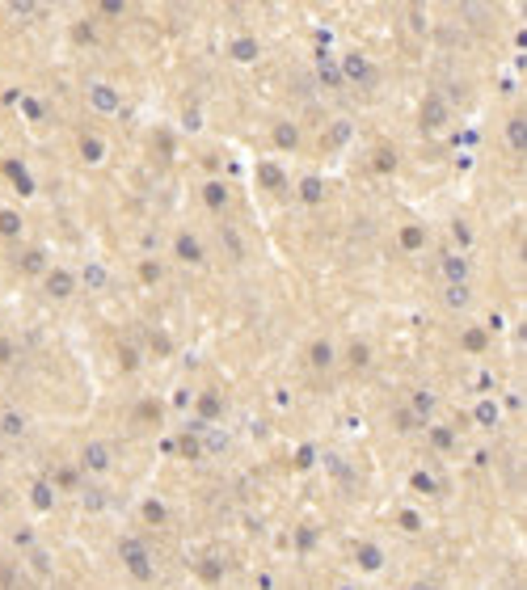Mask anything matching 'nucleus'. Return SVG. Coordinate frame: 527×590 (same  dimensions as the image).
Listing matches in <instances>:
<instances>
[{
  "label": "nucleus",
  "instance_id": "f257e3e1",
  "mask_svg": "<svg viewBox=\"0 0 527 590\" xmlns=\"http://www.w3.org/2000/svg\"><path fill=\"white\" fill-rule=\"evenodd\" d=\"M119 561L127 565V573H131L135 582H152V573H156L148 544H144V540H135V535H123V540H119Z\"/></svg>",
  "mask_w": 527,
  "mask_h": 590
},
{
  "label": "nucleus",
  "instance_id": "c03bdc74",
  "mask_svg": "<svg viewBox=\"0 0 527 590\" xmlns=\"http://www.w3.org/2000/svg\"><path fill=\"white\" fill-rule=\"evenodd\" d=\"M97 13H105V17H119V13H123V5H119V0H101V5H97Z\"/></svg>",
  "mask_w": 527,
  "mask_h": 590
},
{
  "label": "nucleus",
  "instance_id": "f3484780",
  "mask_svg": "<svg viewBox=\"0 0 527 590\" xmlns=\"http://www.w3.org/2000/svg\"><path fill=\"white\" fill-rule=\"evenodd\" d=\"M308 363H312L316 371H329V367L338 363V358H334V346H329L325 338H316V342L308 346Z\"/></svg>",
  "mask_w": 527,
  "mask_h": 590
},
{
  "label": "nucleus",
  "instance_id": "6ab92c4d",
  "mask_svg": "<svg viewBox=\"0 0 527 590\" xmlns=\"http://www.w3.org/2000/svg\"><path fill=\"white\" fill-rule=\"evenodd\" d=\"M397 165H401V160H397V148H392V144H380V148L372 152V169H376V173H397Z\"/></svg>",
  "mask_w": 527,
  "mask_h": 590
},
{
  "label": "nucleus",
  "instance_id": "0eeeda50",
  "mask_svg": "<svg viewBox=\"0 0 527 590\" xmlns=\"http://www.w3.org/2000/svg\"><path fill=\"white\" fill-rule=\"evenodd\" d=\"M354 565L363 569V573H380L384 569V548L380 544H354Z\"/></svg>",
  "mask_w": 527,
  "mask_h": 590
},
{
  "label": "nucleus",
  "instance_id": "7ed1b4c3",
  "mask_svg": "<svg viewBox=\"0 0 527 590\" xmlns=\"http://www.w3.org/2000/svg\"><path fill=\"white\" fill-rule=\"evenodd\" d=\"M42 291L51 295V300H72L76 291H80V283H76V270H68V266H46V275H42Z\"/></svg>",
  "mask_w": 527,
  "mask_h": 590
},
{
  "label": "nucleus",
  "instance_id": "8fccbe9b",
  "mask_svg": "<svg viewBox=\"0 0 527 590\" xmlns=\"http://www.w3.org/2000/svg\"><path fill=\"white\" fill-rule=\"evenodd\" d=\"M220 573H224L220 565H202V578H207V582H220Z\"/></svg>",
  "mask_w": 527,
  "mask_h": 590
},
{
  "label": "nucleus",
  "instance_id": "393cba45",
  "mask_svg": "<svg viewBox=\"0 0 527 590\" xmlns=\"http://www.w3.org/2000/svg\"><path fill=\"white\" fill-rule=\"evenodd\" d=\"M135 275H139V283H144V287H152V283H161V279H165V266L156 261V257H144V261L135 266Z\"/></svg>",
  "mask_w": 527,
  "mask_h": 590
},
{
  "label": "nucleus",
  "instance_id": "37998d69",
  "mask_svg": "<svg viewBox=\"0 0 527 590\" xmlns=\"http://www.w3.org/2000/svg\"><path fill=\"white\" fill-rule=\"evenodd\" d=\"M312 540H316V527H300V531H295V548H300V553H308Z\"/></svg>",
  "mask_w": 527,
  "mask_h": 590
},
{
  "label": "nucleus",
  "instance_id": "4c0bfd02",
  "mask_svg": "<svg viewBox=\"0 0 527 590\" xmlns=\"http://www.w3.org/2000/svg\"><path fill=\"white\" fill-rule=\"evenodd\" d=\"M316 64H321V85H325V89H338V85H342V72H338V68H334L325 55L316 60Z\"/></svg>",
  "mask_w": 527,
  "mask_h": 590
},
{
  "label": "nucleus",
  "instance_id": "b1692460",
  "mask_svg": "<svg viewBox=\"0 0 527 590\" xmlns=\"http://www.w3.org/2000/svg\"><path fill=\"white\" fill-rule=\"evenodd\" d=\"M139 514H144V523H152V527H161V523H169V506H165L161 498H148V502L139 506Z\"/></svg>",
  "mask_w": 527,
  "mask_h": 590
},
{
  "label": "nucleus",
  "instance_id": "ea45409f",
  "mask_svg": "<svg viewBox=\"0 0 527 590\" xmlns=\"http://www.w3.org/2000/svg\"><path fill=\"white\" fill-rule=\"evenodd\" d=\"M472 417H477L481 426H494V422H498V405H494V401H481V405H477V413H472Z\"/></svg>",
  "mask_w": 527,
  "mask_h": 590
},
{
  "label": "nucleus",
  "instance_id": "a211bd4d",
  "mask_svg": "<svg viewBox=\"0 0 527 590\" xmlns=\"http://www.w3.org/2000/svg\"><path fill=\"white\" fill-rule=\"evenodd\" d=\"M89 101L97 105L101 114H114V110H119V93H114L110 85H93V89H89Z\"/></svg>",
  "mask_w": 527,
  "mask_h": 590
},
{
  "label": "nucleus",
  "instance_id": "6e6552de",
  "mask_svg": "<svg viewBox=\"0 0 527 590\" xmlns=\"http://www.w3.org/2000/svg\"><path fill=\"white\" fill-rule=\"evenodd\" d=\"M131 422H135V426H148V431H152V426H161V422H165V405L148 397V401H139V405L131 409Z\"/></svg>",
  "mask_w": 527,
  "mask_h": 590
},
{
  "label": "nucleus",
  "instance_id": "2eb2a0df",
  "mask_svg": "<svg viewBox=\"0 0 527 590\" xmlns=\"http://www.w3.org/2000/svg\"><path fill=\"white\" fill-rule=\"evenodd\" d=\"M270 139H275V148H283V152H295V148H300V127L283 119V123H275Z\"/></svg>",
  "mask_w": 527,
  "mask_h": 590
},
{
  "label": "nucleus",
  "instance_id": "412c9836",
  "mask_svg": "<svg viewBox=\"0 0 527 590\" xmlns=\"http://www.w3.org/2000/svg\"><path fill=\"white\" fill-rule=\"evenodd\" d=\"M443 279L447 283H468V261L460 253H447L443 257Z\"/></svg>",
  "mask_w": 527,
  "mask_h": 590
},
{
  "label": "nucleus",
  "instance_id": "473e14b6",
  "mask_svg": "<svg viewBox=\"0 0 527 590\" xmlns=\"http://www.w3.org/2000/svg\"><path fill=\"white\" fill-rule=\"evenodd\" d=\"M300 198H304L308 207H316V202H321V198H325V186H321V177H304V182H300Z\"/></svg>",
  "mask_w": 527,
  "mask_h": 590
},
{
  "label": "nucleus",
  "instance_id": "f03ea898",
  "mask_svg": "<svg viewBox=\"0 0 527 590\" xmlns=\"http://www.w3.org/2000/svg\"><path fill=\"white\" fill-rule=\"evenodd\" d=\"M338 72H342V80H350V85H363V89H372L376 80H380V72H376V64L363 55V51H350V55H342V64H338Z\"/></svg>",
  "mask_w": 527,
  "mask_h": 590
},
{
  "label": "nucleus",
  "instance_id": "e433bc0d",
  "mask_svg": "<svg viewBox=\"0 0 527 590\" xmlns=\"http://www.w3.org/2000/svg\"><path fill=\"white\" fill-rule=\"evenodd\" d=\"M409 409H413L422 422H426V417H431V409H435V397H431V392H417V397L409 401Z\"/></svg>",
  "mask_w": 527,
  "mask_h": 590
},
{
  "label": "nucleus",
  "instance_id": "ddd939ff",
  "mask_svg": "<svg viewBox=\"0 0 527 590\" xmlns=\"http://www.w3.org/2000/svg\"><path fill=\"white\" fill-rule=\"evenodd\" d=\"M257 182L266 190H287V173H283V165H275V160H261L257 165Z\"/></svg>",
  "mask_w": 527,
  "mask_h": 590
},
{
  "label": "nucleus",
  "instance_id": "4be33fe9",
  "mask_svg": "<svg viewBox=\"0 0 527 590\" xmlns=\"http://www.w3.org/2000/svg\"><path fill=\"white\" fill-rule=\"evenodd\" d=\"M220 413H224L220 392H202V397H198V426H207L211 417H220Z\"/></svg>",
  "mask_w": 527,
  "mask_h": 590
},
{
  "label": "nucleus",
  "instance_id": "9b49d317",
  "mask_svg": "<svg viewBox=\"0 0 527 590\" xmlns=\"http://www.w3.org/2000/svg\"><path fill=\"white\" fill-rule=\"evenodd\" d=\"M460 346H464L468 354H485V346H490V329H485V325H464Z\"/></svg>",
  "mask_w": 527,
  "mask_h": 590
},
{
  "label": "nucleus",
  "instance_id": "603ef678",
  "mask_svg": "<svg viewBox=\"0 0 527 590\" xmlns=\"http://www.w3.org/2000/svg\"><path fill=\"white\" fill-rule=\"evenodd\" d=\"M413 590H435V586H431V582H417V586H413Z\"/></svg>",
  "mask_w": 527,
  "mask_h": 590
},
{
  "label": "nucleus",
  "instance_id": "5701e85b",
  "mask_svg": "<svg viewBox=\"0 0 527 590\" xmlns=\"http://www.w3.org/2000/svg\"><path fill=\"white\" fill-rule=\"evenodd\" d=\"M76 283H80V291H101V287H105V270H101L97 261H89L85 270L76 275Z\"/></svg>",
  "mask_w": 527,
  "mask_h": 590
},
{
  "label": "nucleus",
  "instance_id": "c9c22d12",
  "mask_svg": "<svg viewBox=\"0 0 527 590\" xmlns=\"http://www.w3.org/2000/svg\"><path fill=\"white\" fill-rule=\"evenodd\" d=\"M392 422H397V431H401V435L417 431V426H426V422H422V417H417V413H413L409 405H405V409H397V413H392Z\"/></svg>",
  "mask_w": 527,
  "mask_h": 590
},
{
  "label": "nucleus",
  "instance_id": "7c9ffc66",
  "mask_svg": "<svg viewBox=\"0 0 527 590\" xmlns=\"http://www.w3.org/2000/svg\"><path fill=\"white\" fill-rule=\"evenodd\" d=\"M0 236H5V241L21 236V216H17L13 207H0Z\"/></svg>",
  "mask_w": 527,
  "mask_h": 590
},
{
  "label": "nucleus",
  "instance_id": "58836bf2",
  "mask_svg": "<svg viewBox=\"0 0 527 590\" xmlns=\"http://www.w3.org/2000/svg\"><path fill=\"white\" fill-rule=\"evenodd\" d=\"M409 485H413L417 494H439V485L431 480V472H413V476H409Z\"/></svg>",
  "mask_w": 527,
  "mask_h": 590
},
{
  "label": "nucleus",
  "instance_id": "a18cd8bd",
  "mask_svg": "<svg viewBox=\"0 0 527 590\" xmlns=\"http://www.w3.org/2000/svg\"><path fill=\"white\" fill-rule=\"evenodd\" d=\"M72 38H76V42H93V26H89V21H80V26L72 30Z\"/></svg>",
  "mask_w": 527,
  "mask_h": 590
},
{
  "label": "nucleus",
  "instance_id": "39448f33",
  "mask_svg": "<svg viewBox=\"0 0 527 590\" xmlns=\"http://www.w3.org/2000/svg\"><path fill=\"white\" fill-rule=\"evenodd\" d=\"M417 123H422V131H426V135H435V131H443V127L451 123V110L443 105V97H439V93H431L426 101H422V114H417Z\"/></svg>",
  "mask_w": 527,
  "mask_h": 590
},
{
  "label": "nucleus",
  "instance_id": "79ce46f5",
  "mask_svg": "<svg viewBox=\"0 0 527 590\" xmlns=\"http://www.w3.org/2000/svg\"><path fill=\"white\" fill-rule=\"evenodd\" d=\"M13 358H17V342H13V338H5V333H0V367H9Z\"/></svg>",
  "mask_w": 527,
  "mask_h": 590
},
{
  "label": "nucleus",
  "instance_id": "423d86ee",
  "mask_svg": "<svg viewBox=\"0 0 527 590\" xmlns=\"http://www.w3.org/2000/svg\"><path fill=\"white\" fill-rule=\"evenodd\" d=\"M173 253H178L186 266H202V261H207V249H202V241H198L194 232H178V236H173Z\"/></svg>",
  "mask_w": 527,
  "mask_h": 590
},
{
  "label": "nucleus",
  "instance_id": "20e7f679",
  "mask_svg": "<svg viewBox=\"0 0 527 590\" xmlns=\"http://www.w3.org/2000/svg\"><path fill=\"white\" fill-rule=\"evenodd\" d=\"M110 464H114V451H110V443H101V439L85 443V447H80V460H76V468H80V472H93V476H105V472H110Z\"/></svg>",
  "mask_w": 527,
  "mask_h": 590
},
{
  "label": "nucleus",
  "instance_id": "de8ad7c7",
  "mask_svg": "<svg viewBox=\"0 0 527 590\" xmlns=\"http://www.w3.org/2000/svg\"><path fill=\"white\" fill-rule=\"evenodd\" d=\"M152 350H156V354H169L173 346H169V338H165V333H152Z\"/></svg>",
  "mask_w": 527,
  "mask_h": 590
},
{
  "label": "nucleus",
  "instance_id": "cd10ccee",
  "mask_svg": "<svg viewBox=\"0 0 527 590\" xmlns=\"http://www.w3.org/2000/svg\"><path fill=\"white\" fill-rule=\"evenodd\" d=\"M21 275H46V249H26V257H21Z\"/></svg>",
  "mask_w": 527,
  "mask_h": 590
},
{
  "label": "nucleus",
  "instance_id": "f8f14e48",
  "mask_svg": "<svg viewBox=\"0 0 527 590\" xmlns=\"http://www.w3.org/2000/svg\"><path fill=\"white\" fill-rule=\"evenodd\" d=\"M397 241H401L405 253H422V249H426V228H422V224H401Z\"/></svg>",
  "mask_w": 527,
  "mask_h": 590
},
{
  "label": "nucleus",
  "instance_id": "4468645a",
  "mask_svg": "<svg viewBox=\"0 0 527 590\" xmlns=\"http://www.w3.org/2000/svg\"><path fill=\"white\" fill-rule=\"evenodd\" d=\"M257 51H261V46H257V38H249V34H241V38H232V42H228V55H232L236 64H253V60H257Z\"/></svg>",
  "mask_w": 527,
  "mask_h": 590
},
{
  "label": "nucleus",
  "instance_id": "a878e982",
  "mask_svg": "<svg viewBox=\"0 0 527 590\" xmlns=\"http://www.w3.org/2000/svg\"><path fill=\"white\" fill-rule=\"evenodd\" d=\"M506 139H510L515 152H523V144H527V119L523 114H510L506 119Z\"/></svg>",
  "mask_w": 527,
  "mask_h": 590
},
{
  "label": "nucleus",
  "instance_id": "c756f323",
  "mask_svg": "<svg viewBox=\"0 0 527 590\" xmlns=\"http://www.w3.org/2000/svg\"><path fill=\"white\" fill-rule=\"evenodd\" d=\"M114 358H119V371H127V375H131V371H139V358H144V354H139L131 342H119Z\"/></svg>",
  "mask_w": 527,
  "mask_h": 590
},
{
  "label": "nucleus",
  "instance_id": "bb28decb",
  "mask_svg": "<svg viewBox=\"0 0 527 590\" xmlns=\"http://www.w3.org/2000/svg\"><path fill=\"white\" fill-rule=\"evenodd\" d=\"M346 363L354 371H367V367H372V346H367V342H350L346 346Z\"/></svg>",
  "mask_w": 527,
  "mask_h": 590
},
{
  "label": "nucleus",
  "instance_id": "dca6fc26",
  "mask_svg": "<svg viewBox=\"0 0 527 590\" xmlns=\"http://www.w3.org/2000/svg\"><path fill=\"white\" fill-rule=\"evenodd\" d=\"M30 502H34V510H51V506H55V485H51L46 476H38L34 485H30Z\"/></svg>",
  "mask_w": 527,
  "mask_h": 590
},
{
  "label": "nucleus",
  "instance_id": "c85d7f7f",
  "mask_svg": "<svg viewBox=\"0 0 527 590\" xmlns=\"http://www.w3.org/2000/svg\"><path fill=\"white\" fill-rule=\"evenodd\" d=\"M426 435H431V447L435 451H451L456 447V431H451V426H426Z\"/></svg>",
  "mask_w": 527,
  "mask_h": 590
},
{
  "label": "nucleus",
  "instance_id": "72a5a7b5",
  "mask_svg": "<svg viewBox=\"0 0 527 590\" xmlns=\"http://www.w3.org/2000/svg\"><path fill=\"white\" fill-rule=\"evenodd\" d=\"M443 300H447V308H468V300H472V291H468V283H447V291H443Z\"/></svg>",
  "mask_w": 527,
  "mask_h": 590
},
{
  "label": "nucleus",
  "instance_id": "49530a36",
  "mask_svg": "<svg viewBox=\"0 0 527 590\" xmlns=\"http://www.w3.org/2000/svg\"><path fill=\"white\" fill-rule=\"evenodd\" d=\"M224 241H228L232 257H245V249H241V241H236V232H232V228H224Z\"/></svg>",
  "mask_w": 527,
  "mask_h": 590
},
{
  "label": "nucleus",
  "instance_id": "1a4fd4ad",
  "mask_svg": "<svg viewBox=\"0 0 527 590\" xmlns=\"http://www.w3.org/2000/svg\"><path fill=\"white\" fill-rule=\"evenodd\" d=\"M76 152H80L85 165H101V160H105V139L101 135H80L76 139Z\"/></svg>",
  "mask_w": 527,
  "mask_h": 590
},
{
  "label": "nucleus",
  "instance_id": "2f4dec72",
  "mask_svg": "<svg viewBox=\"0 0 527 590\" xmlns=\"http://www.w3.org/2000/svg\"><path fill=\"white\" fill-rule=\"evenodd\" d=\"M0 435H5V439L26 435V417H21V413H13V409H9V413H0Z\"/></svg>",
  "mask_w": 527,
  "mask_h": 590
},
{
  "label": "nucleus",
  "instance_id": "f704fd0d",
  "mask_svg": "<svg viewBox=\"0 0 527 590\" xmlns=\"http://www.w3.org/2000/svg\"><path fill=\"white\" fill-rule=\"evenodd\" d=\"M76 480H80V468H76V464H68V468H60V472H55V480H51V485H55V494H60V489L68 494V489H76Z\"/></svg>",
  "mask_w": 527,
  "mask_h": 590
},
{
  "label": "nucleus",
  "instance_id": "9d476101",
  "mask_svg": "<svg viewBox=\"0 0 527 590\" xmlns=\"http://www.w3.org/2000/svg\"><path fill=\"white\" fill-rule=\"evenodd\" d=\"M202 202H207L211 211H228V202H232V194H228V186H224L220 177H211V182L202 186Z\"/></svg>",
  "mask_w": 527,
  "mask_h": 590
},
{
  "label": "nucleus",
  "instance_id": "aec40b11",
  "mask_svg": "<svg viewBox=\"0 0 527 590\" xmlns=\"http://www.w3.org/2000/svg\"><path fill=\"white\" fill-rule=\"evenodd\" d=\"M198 435H202V431H186V435H178L173 451H178L182 460H202V443H198Z\"/></svg>",
  "mask_w": 527,
  "mask_h": 590
},
{
  "label": "nucleus",
  "instance_id": "3c124183",
  "mask_svg": "<svg viewBox=\"0 0 527 590\" xmlns=\"http://www.w3.org/2000/svg\"><path fill=\"white\" fill-rule=\"evenodd\" d=\"M34 569H38V573H51V561H46L42 553H34Z\"/></svg>",
  "mask_w": 527,
  "mask_h": 590
},
{
  "label": "nucleus",
  "instance_id": "a19ab883",
  "mask_svg": "<svg viewBox=\"0 0 527 590\" xmlns=\"http://www.w3.org/2000/svg\"><path fill=\"white\" fill-rule=\"evenodd\" d=\"M397 523H401V531H409V535H413V531H422V514H417V510H401V514H397Z\"/></svg>",
  "mask_w": 527,
  "mask_h": 590
},
{
  "label": "nucleus",
  "instance_id": "09e8293b",
  "mask_svg": "<svg viewBox=\"0 0 527 590\" xmlns=\"http://www.w3.org/2000/svg\"><path fill=\"white\" fill-rule=\"evenodd\" d=\"M190 401H194V397H190V388H178V392H173V405H178V409H182V405H190Z\"/></svg>",
  "mask_w": 527,
  "mask_h": 590
}]
</instances>
